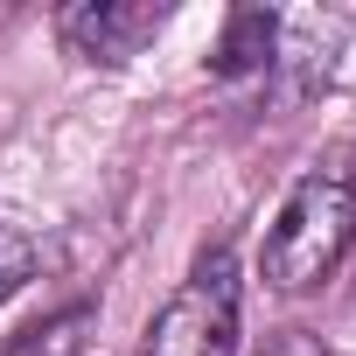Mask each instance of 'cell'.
Instances as JSON below:
<instances>
[{"label": "cell", "mask_w": 356, "mask_h": 356, "mask_svg": "<svg viewBox=\"0 0 356 356\" xmlns=\"http://www.w3.org/2000/svg\"><path fill=\"white\" fill-rule=\"evenodd\" d=\"M91 328H98V307H91V300H77V307H63V314H49V321L22 328L0 356H84Z\"/></svg>", "instance_id": "cell-5"}, {"label": "cell", "mask_w": 356, "mask_h": 356, "mask_svg": "<svg viewBox=\"0 0 356 356\" xmlns=\"http://www.w3.org/2000/svg\"><path fill=\"white\" fill-rule=\"evenodd\" d=\"M273 42H280V22H273L266 8H231L210 70L231 77V84H238V77H266V70H273Z\"/></svg>", "instance_id": "cell-4"}, {"label": "cell", "mask_w": 356, "mask_h": 356, "mask_svg": "<svg viewBox=\"0 0 356 356\" xmlns=\"http://www.w3.org/2000/svg\"><path fill=\"white\" fill-rule=\"evenodd\" d=\"M161 29H168V8H154V0H70L56 15V35L91 63H126Z\"/></svg>", "instance_id": "cell-3"}, {"label": "cell", "mask_w": 356, "mask_h": 356, "mask_svg": "<svg viewBox=\"0 0 356 356\" xmlns=\"http://www.w3.org/2000/svg\"><path fill=\"white\" fill-rule=\"evenodd\" d=\"M35 259H42V245H35V238L15 224V217H0V300H15V293L29 286Z\"/></svg>", "instance_id": "cell-6"}, {"label": "cell", "mask_w": 356, "mask_h": 356, "mask_svg": "<svg viewBox=\"0 0 356 356\" xmlns=\"http://www.w3.org/2000/svg\"><path fill=\"white\" fill-rule=\"evenodd\" d=\"M259 356H328V349H321V342H314L307 328H280V335H273V342H266Z\"/></svg>", "instance_id": "cell-7"}, {"label": "cell", "mask_w": 356, "mask_h": 356, "mask_svg": "<svg viewBox=\"0 0 356 356\" xmlns=\"http://www.w3.org/2000/svg\"><path fill=\"white\" fill-rule=\"evenodd\" d=\"M140 356H238V259H231V245H210L189 266V280L154 314Z\"/></svg>", "instance_id": "cell-2"}, {"label": "cell", "mask_w": 356, "mask_h": 356, "mask_svg": "<svg viewBox=\"0 0 356 356\" xmlns=\"http://www.w3.org/2000/svg\"><path fill=\"white\" fill-rule=\"evenodd\" d=\"M349 245H356V182L342 168H314L280 203L266 252H259V273H266L273 293H314L342 266Z\"/></svg>", "instance_id": "cell-1"}]
</instances>
